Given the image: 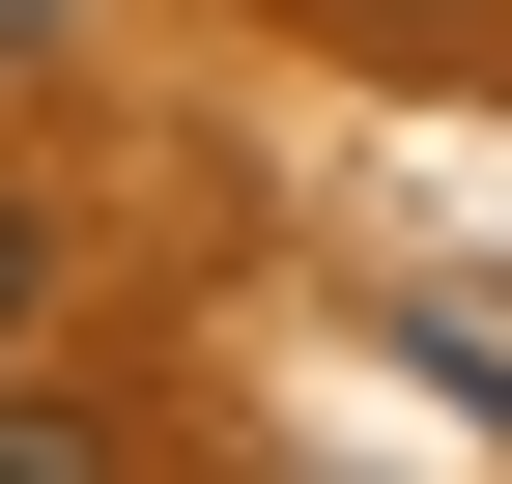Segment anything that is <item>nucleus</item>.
Instances as JSON below:
<instances>
[{
  "mask_svg": "<svg viewBox=\"0 0 512 484\" xmlns=\"http://www.w3.org/2000/svg\"><path fill=\"white\" fill-rule=\"evenodd\" d=\"M0 484H114V428L86 399H0Z\"/></svg>",
  "mask_w": 512,
  "mask_h": 484,
  "instance_id": "1",
  "label": "nucleus"
},
{
  "mask_svg": "<svg viewBox=\"0 0 512 484\" xmlns=\"http://www.w3.org/2000/svg\"><path fill=\"white\" fill-rule=\"evenodd\" d=\"M0 342H29V200H0Z\"/></svg>",
  "mask_w": 512,
  "mask_h": 484,
  "instance_id": "2",
  "label": "nucleus"
}]
</instances>
